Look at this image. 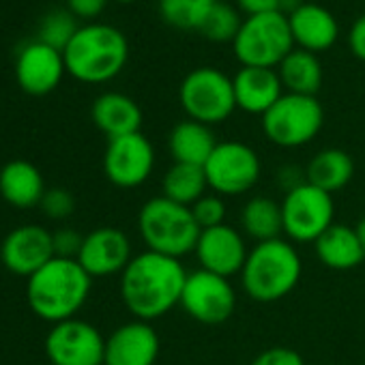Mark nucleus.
Masks as SVG:
<instances>
[{
  "label": "nucleus",
  "instance_id": "40",
  "mask_svg": "<svg viewBox=\"0 0 365 365\" xmlns=\"http://www.w3.org/2000/svg\"><path fill=\"white\" fill-rule=\"evenodd\" d=\"M354 235H356V239H359V243H361V250H363V254H365V217H361V220L354 224Z\"/></svg>",
  "mask_w": 365,
  "mask_h": 365
},
{
  "label": "nucleus",
  "instance_id": "29",
  "mask_svg": "<svg viewBox=\"0 0 365 365\" xmlns=\"http://www.w3.org/2000/svg\"><path fill=\"white\" fill-rule=\"evenodd\" d=\"M217 0H157L161 20L182 33H198Z\"/></svg>",
  "mask_w": 365,
  "mask_h": 365
},
{
  "label": "nucleus",
  "instance_id": "3",
  "mask_svg": "<svg viewBox=\"0 0 365 365\" xmlns=\"http://www.w3.org/2000/svg\"><path fill=\"white\" fill-rule=\"evenodd\" d=\"M67 73L84 84H103L114 80L127 65V37L112 24L80 26L63 52Z\"/></svg>",
  "mask_w": 365,
  "mask_h": 365
},
{
  "label": "nucleus",
  "instance_id": "24",
  "mask_svg": "<svg viewBox=\"0 0 365 365\" xmlns=\"http://www.w3.org/2000/svg\"><path fill=\"white\" fill-rule=\"evenodd\" d=\"M318 260L333 271H350L365 260L354 228L346 224H333L314 241Z\"/></svg>",
  "mask_w": 365,
  "mask_h": 365
},
{
  "label": "nucleus",
  "instance_id": "1",
  "mask_svg": "<svg viewBox=\"0 0 365 365\" xmlns=\"http://www.w3.org/2000/svg\"><path fill=\"white\" fill-rule=\"evenodd\" d=\"M187 275L178 258L146 250L120 273V299L135 320H157L180 303Z\"/></svg>",
  "mask_w": 365,
  "mask_h": 365
},
{
  "label": "nucleus",
  "instance_id": "35",
  "mask_svg": "<svg viewBox=\"0 0 365 365\" xmlns=\"http://www.w3.org/2000/svg\"><path fill=\"white\" fill-rule=\"evenodd\" d=\"M52 239H54V254L58 258H78L82 241H84V237L71 228H63V230L52 232Z\"/></svg>",
  "mask_w": 365,
  "mask_h": 365
},
{
  "label": "nucleus",
  "instance_id": "8",
  "mask_svg": "<svg viewBox=\"0 0 365 365\" xmlns=\"http://www.w3.org/2000/svg\"><path fill=\"white\" fill-rule=\"evenodd\" d=\"M324 125V110L316 97L284 93L277 103L262 114V131L275 146L299 148L309 144Z\"/></svg>",
  "mask_w": 365,
  "mask_h": 365
},
{
  "label": "nucleus",
  "instance_id": "11",
  "mask_svg": "<svg viewBox=\"0 0 365 365\" xmlns=\"http://www.w3.org/2000/svg\"><path fill=\"white\" fill-rule=\"evenodd\" d=\"M178 305L202 324H222L235 314L237 292L230 279L198 269L187 275Z\"/></svg>",
  "mask_w": 365,
  "mask_h": 365
},
{
  "label": "nucleus",
  "instance_id": "2",
  "mask_svg": "<svg viewBox=\"0 0 365 365\" xmlns=\"http://www.w3.org/2000/svg\"><path fill=\"white\" fill-rule=\"evenodd\" d=\"M93 277L76 258L54 256L29 277L26 301L31 309L52 324L76 318L91 294Z\"/></svg>",
  "mask_w": 365,
  "mask_h": 365
},
{
  "label": "nucleus",
  "instance_id": "10",
  "mask_svg": "<svg viewBox=\"0 0 365 365\" xmlns=\"http://www.w3.org/2000/svg\"><path fill=\"white\" fill-rule=\"evenodd\" d=\"M333 217V196L309 185L307 180L286 192L282 200L284 235L292 243H314L324 230L335 224Z\"/></svg>",
  "mask_w": 365,
  "mask_h": 365
},
{
  "label": "nucleus",
  "instance_id": "30",
  "mask_svg": "<svg viewBox=\"0 0 365 365\" xmlns=\"http://www.w3.org/2000/svg\"><path fill=\"white\" fill-rule=\"evenodd\" d=\"M245 18H241V11L228 3H222L217 0L213 11L209 14V18L205 20V24L200 26V35L209 41H215V43H226V41H235L239 31H241V24H243Z\"/></svg>",
  "mask_w": 365,
  "mask_h": 365
},
{
  "label": "nucleus",
  "instance_id": "28",
  "mask_svg": "<svg viewBox=\"0 0 365 365\" xmlns=\"http://www.w3.org/2000/svg\"><path fill=\"white\" fill-rule=\"evenodd\" d=\"M161 190V196H165L172 202H178L182 207L196 205L209 190L205 168L190 163H172L163 174Z\"/></svg>",
  "mask_w": 365,
  "mask_h": 365
},
{
  "label": "nucleus",
  "instance_id": "5",
  "mask_svg": "<svg viewBox=\"0 0 365 365\" xmlns=\"http://www.w3.org/2000/svg\"><path fill=\"white\" fill-rule=\"evenodd\" d=\"M138 230L148 252L182 258L196 252L200 228L190 207L168 200L165 196L150 198L138 213Z\"/></svg>",
  "mask_w": 365,
  "mask_h": 365
},
{
  "label": "nucleus",
  "instance_id": "22",
  "mask_svg": "<svg viewBox=\"0 0 365 365\" xmlns=\"http://www.w3.org/2000/svg\"><path fill=\"white\" fill-rule=\"evenodd\" d=\"M95 127L108 135V140L138 133L142 127L140 106L123 93H103L95 99L91 108Z\"/></svg>",
  "mask_w": 365,
  "mask_h": 365
},
{
  "label": "nucleus",
  "instance_id": "27",
  "mask_svg": "<svg viewBox=\"0 0 365 365\" xmlns=\"http://www.w3.org/2000/svg\"><path fill=\"white\" fill-rule=\"evenodd\" d=\"M241 230L256 243L279 239L284 232L282 222V202H275L267 196H254L241 209Z\"/></svg>",
  "mask_w": 365,
  "mask_h": 365
},
{
  "label": "nucleus",
  "instance_id": "15",
  "mask_svg": "<svg viewBox=\"0 0 365 365\" xmlns=\"http://www.w3.org/2000/svg\"><path fill=\"white\" fill-rule=\"evenodd\" d=\"M194 254L200 262V269L230 279L237 273L241 275L250 250L245 245L243 232L224 224L217 228L202 230Z\"/></svg>",
  "mask_w": 365,
  "mask_h": 365
},
{
  "label": "nucleus",
  "instance_id": "19",
  "mask_svg": "<svg viewBox=\"0 0 365 365\" xmlns=\"http://www.w3.org/2000/svg\"><path fill=\"white\" fill-rule=\"evenodd\" d=\"M288 18L290 33L294 48L307 50L312 54H320L335 46L339 37V24L335 16L316 3H303L297 11H292Z\"/></svg>",
  "mask_w": 365,
  "mask_h": 365
},
{
  "label": "nucleus",
  "instance_id": "26",
  "mask_svg": "<svg viewBox=\"0 0 365 365\" xmlns=\"http://www.w3.org/2000/svg\"><path fill=\"white\" fill-rule=\"evenodd\" d=\"M277 76L282 80L284 91L294 95L316 97L322 86V65L318 61V54H312L301 48H294L277 65Z\"/></svg>",
  "mask_w": 365,
  "mask_h": 365
},
{
  "label": "nucleus",
  "instance_id": "25",
  "mask_svg": "<svg viewBox=\"0 0 365 365\" xmlns=\"http://www.w3.org/2000/svg\"><path fill=\"white\" fill-rule=\"evenodd\" d=\"M352 176H354V161L341 148H324L316 153L305 170V180L309 185L331 196L344 190L352 180Z\"/></svg>",
  "mask_w": 365,
  "mask_h": 365
},
{
  "label": "nucleus",
  "instance_id": "23",
  "mask_svg": "<svg viewBox=\"0 0 365 365\" xmlns=\"http://www.w3.org/2000/svg\"><path fill=\"white\" fill-rule=\"evenodd\" d=\"M215 146L217 140L213 129L192 118H185L174 125L168 135V150L174 163H190L205 168Z\"/></svg>",
  "mask_w": 365,
  "mask_h": 365
},
{
  "label": "nucleus",
  "instance_id": "20",
  "mask_svg": "<svg viewBox=\"0 0 365 365\" xmlns=\"http://www.w3.org/2000/svg\"><path fill=\"white\" fill-rule=\"evenodd\" d=\"M232 84H235L237 108L247 114H258V116L267 114L284 95V86L277 76V69L241 67L232 78Z\"/></svg>",
  "mask_w": 365,
  "mask_h": 365
},
{
  "label": "nucleus",
  "instance_id": "9",
  "mask_svg": "<svg viewBox=\"0 0 365 365\" xmlns=\"http://www.w3.org/2000/svg\"><path fill=\"white\" fill-rule=\"evenodd\" d=\"M260 172L262 163L258 153L250 144L237 140L217 142L215 150L205 163L209 190L222 198L252 192L260 180Z\"/></svg>",
  "mask_w": 365,
  "mask_h": 365
},
{
  "label": "nucleus",
  "instance_id": "12",
  "mask_svg": "<svg viewBox=\"0 0 365 365\" xmlns=\"http://www.w3.org/2000/svg\"><path fill=\"white\" fill-rule=\"evenodd\" d=\"M46 354L52 365H103L106 339L95 324L69 318L50 329Z\"/></svg>",
  "mask_w": 365,
  "mask_h": 365
},
{
  "label": "nucleus",
  "instance_id": "14",
  "mask_svg": "<svg viewBox=\"0 0 365 365\" xmlns=\"http://www.w3.org/2000/svg\"><path fill=\"white\" fill-rule=\"evenodd\" d=\"M54 256L52 232L37 224H26L11 230L0 245V260L5 269L26 279L46 267Z\"/></svg>",
  "mask_w": 365,
  "mask_h": 365
},
{
  "label": "nucleus",
  "instance_id": "4",
  "mask_svg": "<svg viewBox=\"0 0 365 365\" xmlns=\"http://www.w3.org/2000/svg\"><path fill=\"white\" fill-rule=\"evenodd\" d=\"M301 273L303 262L294 245L284 239H273L256 243L250 250L241 271V282L250 299L258 303H273L297 288Z\"/></svg>",
  "mask_w": 365,
  "mask_h": 365
},
{
  "label": "nucleus",
  "instance_id": "38",
  "mask_svg": "<svg viewBox=\"0 0 365 365\" xmlns=\"http://www.w3.org/2000/svg\"><path fill=\"white\" fill-rule=\"evenodd\" d=\"M237 9L245 18L273 14V11H279V0H237Z\"/></svg>",
  "mask_w": 365,
  "mask_h": 365
},
{
  "label": "nucleus",
  "instance_id": "33",
  "mask_svg": "<svg viewBox=\"0 0 365 365\" xmlns=\"http://www.w3.org/2000/svg\"><path fill=\"white\" fill-rule=\"evenodd\" d=\"M39 207H41V211L50 220H67L76 211V200H73V196L67 190L54 187V190L46 192V196H43Z\"/></svg>",
  "mask_w": 365,
  "mask_h": 365
},
{
  "label": "nucleus",
  "instance_id": "31",
  "mask_svg": "<svg viewBox=\"0 0 365 365\" xmlns=\"http://www.w3.org/2000/svg\"><path fill=\"white\" fill-rule=\"evenodd\" d=\"M78 31H80L78 18L69 9H54L41 20L37 41L50 46L58 52H65V48L69 46V41L76 37Z\"/></svg>",
  "mask_w": 365,
  "mask_h": 365
},
{
  "label": "nucleus",
  "instance_id": "18",
  "mask_svg": "<svg viewBox=\"0 0 365 365\" xmlns=\"http://www.w3.org/2000/svg\"><path fill=\"white\" fill-rule=\"evenodd\" d=\"M159 335L144 320L120 324L106 339L103 365H155L159 359Z\"/></svg>",
  "mask_w": 365,
  "mask_h": 365
},
{
  "label": "nucleus",
  "instance_id": "39",
  "mask_svg": "<svg viewBox=\"0 0 365 365\" xmlns=\"http://www.w3.org/2000/svg\"><path fill=\"white\" fill-rule=\"evenodd\" d=\"M303 5V0H279V11L284 16H290L292 11H297Z\"/></svg>",
  "mask_w": 365,
  "mask_h": 365
},
{
  "label": "nucleus",
  "instance_id": "17",
  "mask_svg": "<svg viewBox=\"0 0 365 365\" xmlns=\"http://www.w3.org/2000/svg\"><path fill=\"white\" fill-rule=\"evenodd\" d=\"M67 73L65 56L63 52L41 43L33 41L24 46L16 61V80L20 88L33 97H43L52 93L63 76Z\"/></svg>",
  "mask_w": 365,
  "mask_h": 365
},
{
  "label": "nucleus",
  "instance_id": "41",
  "mask_svg": "<svg viewBox=\"0 0 365 365\" xmlns=\"http://www.w3.org/2000/svg\"><path fill=\"white\" fill-rule=\"evenodd\" d=\"M116 3H123V5H131V3H138V0H116Z\"/></svg>",
  "mask_w": 365,
  "mask_h": 365
},
{
  "label": "nucleus",
  "instance_id": "6",
  "mask_svg": "<svg viewBox=\"0 0 365 365\" xmlns=\"http://www.w3.org/2000/svg\"><path fill=\"white\" fill-rule=\"evenodd\" d=\"M294 50L288 18L282 11L250 16L243 20L232 52L241 67L277 69V65Z\"/></svg>",
  "mask_w": 365,
  "mask_h": 365
},
{
  "label": "nucleus",
  "instance_id": "7",
  "mask_svg": "<svg viewBox=\"0 0 365 365\" xmlns=\"http://www.w3.org/2000/svg\"><path fill=\"white\" fill-rule=\"evenodd\" d=\"M178 101L187 118L202 125H220L237 110L232 78L215 67H198L182 78Z\"/></svg>",
  "mask_w": 365,
  "mask_h": 365
},
{
  "label": "nucleus",
  "instance_id": "32",
  "mask_svg": "<svg viewBox=\"0 0 365 365\" xmlns=\"http://www.w3.org/2000/svg\"><path fill=\"white\" fill-rule=\"evenodd\" d=\"M190 209L200 230H209V228H217L226 224V202L217 194H205Z\"/></svg>",
  "mask_w": 365,
  "mask_h": 365
},
{
  "label": "nucleus",
  "instance_id": "36",
  "mask_svg": "<svg viewBox=\"0 0 365 365\" xmlns=\"http://www.w3.org/2000/svg\"><path fill=\"white\" fill-rule=\"evenodd\" d=\"M108 0H67V9L80 20H95L103 14Z\"/></svg>",
  "mask_w": 365,
  "mask_h": 365
},
{
  "label": "nucleus",
  "instance_id": "16",
  "mask_svg": "<svg viewBox=\"0 0 365 365\" xmlns=\"http://www.w3.org/2000/svg\"><path fill=\"white\" fill-rule=\"evenodd\" d=\"M131 258L133 254L129 237L118 228L103 226L84 237L76 260L91 277H108L123 273Z\"/></svg>",
  "mask_w": 365,
  "mask_h": 365
},
{
  "label": "nucleus",
  "instance_id": "13",
  "mask_svg": "<svg viewBox=\"0 0 365 365\" xmlns=\"http://www.w3.org/2000/svg\"><path fill=\"white\" fill-rule=\"evenodd\" d=\"M153 168L155 150L142 131L108 140L103 153V172L112 185L120 190L140 187L150 178Z\"/></svg>",
  "mask_w": 365,
  "mask_h": 365
},
{
  "label": "nucleus",
  "instance_id": "37",
  "mask_svg": "<svg viewBox=\"0 0 365 365\" xmlns=\"http://www.w3.org/2000/svg\"><path fill=\"white\" fill-rule=\"evenodd\" d=\"M348 46H350V52L365 63V14L359 16L350 31H348Z\"/></svg>",
  "mask_w": 365,
  "mask_h": 365
},
{
  "label": "nucleus",
  "instance_id": "34",
  "mask_svg": "<svg viewBox=\"0 0 365 365\" xmlns=\"http://www.w3.org/2000/svg\"><path fill=\"white\" fill-rule=\"evenodd\" d=\"M250 365H305L303 356L288 346H271L256 354Z\"/></svg>",
  "mask_w": 365,
  "mask_h": 365
},
{
  "label": "nucleus",
  "instance_id": "21",
  "mask_svg": "<svg viewBox=\"0 0 365 365\" xmlns=\"http://www.w3.org/2000/svg\"><path fill=\"white\" fill-rule=\"evenodd\" d=\"M46 182L37 165L26 159H14L0 168V196L16 209L39 207L46 196Z\"/></svg>",
  "mask_w": 365,
  "mask_h": 365
}]
</instances>
